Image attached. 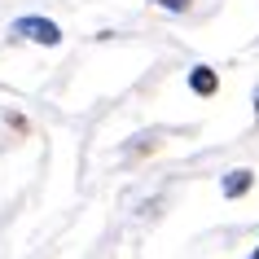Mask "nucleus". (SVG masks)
I'll return each mask as SVG.
<instances>
[{"mask_svg": "<svg viewBox=\"0 0 259 259\" xmlns=\"http://www.w3.org/2000/svg\"><path fill=\"white\" fill-rule=\"evenodd\" d=\"M18 40H31V44H44V49H57L62 44V27H57L53 18H18L14 27H9Z\"/></svg>", "mask_w": 259, "mask_h": 259, "instance_id": "obj_1", "label": "nucleus"}, {"mask_svg": "<svg viewBox=\"0 0 259 259\" xmlns=\"http://www.w3.org/2000/svg\"><path fill=\"white\" fill-rule=\"evenodd\" d=\"M189 88H193L198 97H215V88H220V75H215L211 66H193V70H189Z\"/></svg>", "mask_w": 259, "mask_h": 259, "instance_id": "obj_2", "label": "nucleus"}, {"mask_svg": "<svg viewBox=\"0 0 259 259\" xmlns=\"http://www.w3.org/2000/svg\"><path fill=\"white\" fill-rule=\"evenodd\" d=\"M250 185H255V171H246V167H237V171H229L224 176V198H242V193H250Z\"/></svg>", "mask_w": 259, "mask_h": 259, "instance_id": "obj_3", "label": "nucleus"}, {"mask_svg": "<svg viewBox=\"0 0 259 259\" xmlns=\"http://www.w3.org/2000/svg\"><path fill=\"white\" fill-rule=\"evenodd\" d=\"M154 5H163V9H171V14H185L193 0H154Z\"/></svg>", "mask_w": 259, "mask_h": 259, "instance_id": "obj_4", "label": "nucleus"}, {"mask_svg": "<svg viewBox=\"0 0 259 259\" xmlns=\"http://www.w3.org/2000/svg\"><path fill=\"white\" fill-rule=\"evenodd\" d=\"M255 114H259V97H255Z\"/></svg>", "mask_w": 259, "mask_h": 259, "instance_id": "obj_5", "label": "nucleus"}, {"mask_svg": "<svg viewBox=\"0 0 259 259\" xmlns=\"http://www.w3.org/2000/svg\"><path fill=\"white\" fill-rule=\"evenodd\" d=\"M255 259H259V246H255Z\"/></svg>", "mask_w": 259, "mask_h": 259, "instance_id": "obj_6", "label": "nucleus"}]
</instances>
